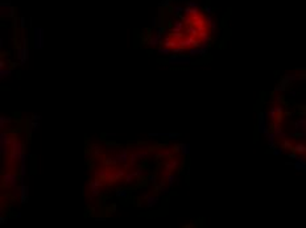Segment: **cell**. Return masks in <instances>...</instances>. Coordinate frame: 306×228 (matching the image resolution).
<instances>
[{
    "label": "cell",
    "mask_w": 306,
    "mask_h": 228,
    "mask_svg": "<svg viewBox=\"0 0 306 228\" xmlns=\"http://www.w3.org/2000/svg\"><path fill=\"white\" fill-rule=\"evenodd\" d=\"M17 182H20V177H18L17 172L13 170H7L3 173L1 175V187L3 188H13Z\"/></svg>",
    "instance_id": "obj_1"
},
{
    "label": "cell",
    "mask_w": 306,
    "mask_h": 228,
    "mask_svg": "<svg viewBox=\"0 0 306 228\" xmlns=\"http://www.w3.org/2000/svg\"><path fill=\"white\" fill-rule=\"evenodd\" d=\"M102 179H99V178H92V179L89 181V183H87V187H89L90 190V194L91 195H89V199H94L96 198V196L100 195V193H102Z\"/></svg>",
    "instance_id": "obj_2"
},
{
    "label": "cell",
    "mask_w": 306,
    "mask_h": 228,
    "mask_svg": "<svg viewBox=\"0 0 306 228\" xmlns=\"http://www.w3.org/2000/svg\"><path fill=\"white\" fill-rule=\"evenodd\" d=\"M32 46L34 49L44 48V30L41 28H34L32 33Z\"/></svg>",
    "instance_id": "obj_3"
},
{
    "label": "cell",
    "mask_w": 306,
    "mask_h": 228,
    "mask_svg": "<svg viewBox=\"0 0 306 228\" xmlns=\"http://www.w3.org/2000/svg\"><path fill=\"white\" fill-rule=\"evenodd\" d=\"M191 57L187 54V56H183V54H171L168 58V64L171 65H190L191 62Z\"/></svg>",
    "instance_id": "obj_4"
},
{
    "label": "cell",
    "mask_w": 306,
    "mask_h": 228,
    "mask_svg": "<svg viewBox=\"0 0 306 228\" xmlns=\"http://www.w3.org/2000/svg\"><path fill=\"white\" fill-rule=\"evenodd\" d=\"M18 187H20V202L21 203H26V202H28V194H29V187L28 186H25L24 185V183H20V186H18Z\"/></svg>",
    "instance_id": "obj_5"
},
{
    "label": "cell",
    "mask_w": 306,
    "mask_h": 228,
    "mask_svg": "<svg viewBox=\"0 0 306 228\" xmlns=\"http://www.w3.org/2000/svg\"><path fill=\"white\" fill-rule=\"evenodd\" d=\"M115 158H116V161L120 162V164H125V162L128 161L131 157H129L128 150H127V149H121V150L115 156Z\"/></svg>",
    "instance_id": "obj_6"
},
{
    "label": "cell",
    "mask_w": 306,
    "mask_h": 228,
    "mask_svg": "<svg viewBox=\"0 0 306 228\" xmlns=\"http://www.w3.org/2000/svg\"><path fill=\"white\" fill-rule=\"evenodd\" d=\"M178 166H179V161L178 160H174V158H170L168 162L165 164V172H173V170H176V169H178Z\"/></svg>",
    "instance_id": "obj_7"
},
{
    "label": "cell",
    "mask_w": 306,
    "mask_h": 228,
    "mask_svg": "<svg viewBox=\"0 0 306 228\" xmlns=\"http://www.w3.org/2000/svg\"><path fill=\"white\" fill-rule=\"evenodd\" d=\"M158 202V196L157 195H150L147 198V206L149 207V208H152L153 206H156Z\"/></svg>",
    "instance_id": "obj_8"
},
{
    "label": "cell",
    "mask_w": 306,
    "mask_h": 228,
    "mask_svg": "<svg viewBox=\"0 0 306 228\" xmlns=\"http://www.w3.org/2000/svg\"><path fill=\"white\" fill-rule=\"evenodd\" d=\"M161 137H168L169 140H177L178 137H181V133L178 132H171V133H161Z\"/></svg>",
    "instance_id": "obj_9"
},
{
    "label": "cell",
    "mask_w": 306,
    "mask_h": 228,
    "mask_svg": "<svg viewBox=\"0 0 306 228\" xmlns=\"http://www.w3.org/2000/svg\"><path fill=\"white\" fill-rule=\"evenodd\" d=\"M179 152L183 156H187L190 153V145L189 144H179Z\"/></svg>",
    "instance_id": "obj_10"
},
{
    "label": "cell",
    "mask_w": 306,
    "mask_h": 228,
    "mask_svg": "<svg viewBox=\"0 0 306 228\" xmlns=\"http://www.w3.org/2000/svg\"><path fill=\"white\" fill-rule=\"evenodd\" d=\"M148 44H149L150 46H157L158 44H161V37H158V36L156 35L154 37H152V38H150V40H149V42H148Z\"/></svg>",
    "instance_id": "obj_11"
},
{
    "label": "cell",
    "mask_w": 306,
    "mask_h": 228,
    "mask_svg": "<svg viewBox=\"0 0 306 228\" xmlns=\"http://www.w3.org/2000/svg\"><path fill=\"white\" fill-rule=\"evenodd\" d=\"M115 195L118 196V198H125V196L128 195V191H127L125 188H119V190L115 191Z\"/></svg>",
    "instance_id": "obj_12"
},
{
    "label": "cell",
    "mask_w": 306,
    "mask_h": 228,
    "mask_svg": "<svg viewBox=\"0 0 306 228\" xmlns=\"http://www.w3.org/2000/svg\"><path fill=\"white\" fill-rule=\"evenodd\" d=\"M12 70L11 69H0V79H4V78L9 77Z\"/></svg>",
    "instance_id": "obj_13"
},
{
    "label": "cell",
    "mask_w": 306,
    "mask_h": 228,
    "mask_svg": "<svg viewBox=\"0 0 306 228\" xmlns=\"http://www.w3.org/2000/svg\"><path fill=\"white\" fill-rule=\"evenodd\" d=\"M135 178H137V175L135 174V172H132V173H128V174L125 175V178H124V179H125L127 183H131V182H133Z\"/></svg>",
    "instance_id": "obj_14"
},
{
    "label": "cell",
    "mask_w": 306,
    "mask_h": 228,
    "mask_svg": "<svg viewBox=\"0 0 306 228\" xmlns=\"http://www.w3.org/2000/svg\"><path fill=\"white\" fill-rule=\"evenodd\" d=\"M11 117H5V116H1L0 117V128H1V129H4V124H8V123L11 121Z\"/></svg>",
    "instance_id": "obj_15"
},
{
    "label": "cell",
    "mask_w": 306,
    "mask_h": 228,
    "mask_svg": "<svg viewBox=\"0 0 306 228\" xmlns=\"http://www.w3.org/2000/svg\"><path fill=\"white\" fill-rule=\"evenodd\" d=\"M158 53L164 54V56H169V54L173 53V52H171V49H169V48H166V46H164V48H160V49H158Z\"/></svg>",
    "instance_id": "obj_16"
},
{
    "label": "cell",
    "mask_w": 306,
    "mask_h": 228,
    "mask_svg": "<svg viewBox=\"0 0 306 228\" xmlns=\"http://www.w3.org/2000/svg\"><path fill=\"white\" fill-rule=\"evenodd\" d=\"M29 127H30L32 129H37V128L40 127V124H38V121H34V120H33V121L29 123Z\"/></svg>",
    "instance_id": "obj_17"
},
{
    "label": "cell",
    "mask_w": 306,
    "mask_h": 228,
    "mask_svg": "<svg viewBox=\"0 0 306 228\" xmlns=\"http://www.w3.org/2000/svg\"><path fill=\"white\" fill-rule=\"evenodd\" d=\"M148 179H149V182H150V183H153V185H154V183L157 182V178H156V175H153V174H150L149 177H148Z\"/></svg>",
    "instance_id": "obj_18"
},
{
    "label": "cell",
    "mask_w": 306,
    "mask_h": 228,
    "mask_svg": "<svg viewBox=\"0 0 306 228\" xmlns=\"http://www.w3.org/2000/svg\"><path fill=\"white\" fill-rule=\"evenodd\" d=\"M7 222H8V217H7V216H4V215H1V216H0V224L4 225Z\"/></svg>",
    "instance_id": "obj_19"
},
{
    "label": "cell",
    "mask_w": 306,
    "mask_h": 228,
    "mask_svg": "<svg viewBox=\"0 0 306 228\" xmlns=\"http://www.w3.org/2000/svg\"><path fill=\"white\" fill-rule=\"evenodd\" d=\"M40 119H41V115H38V114H33V115H32V120H34V121H38Z\"/></svg>",
    "instance_id": "obj_20"
},
{
    "label": "cell",
    "mask_w": 306,
    "mask_h": 228,
    "mask_svg": "<svg viewBox=\"0 0 306 228\" xmlns=\"http://www.w3.org/2000/svg\"><path fill=\"white\" fill-rule=\"evenodd\" d=\"M148 136H149V137H161V133H153V132H150V133H148Z\"/></svg>",
    "instance_id": "obj_21"
},
{
    "label": "cell",
    "mask_w": 306,
    "mask_h": 228,
    "mask_svg": "<svg viewBox=\"0 0 306 228\" xmlns=\"http://www.w3.org/2000/svg\"><path fill=\"white\" fill-rule=\"evenodd\" d=\"M94 219L96 220V222H104L106 217L104 216H96V217H94Z\"/></svg>",
    "instance_id": "obj_22"
},
{
    "label": "cell",
    "mask_w": 306,
    "mask_h": 228,
    "mask_svg": "<svg viewBox=\"0 0 306 228\" xmlns=\"http://www.w3.org/2000/svg\"><path fill=\"white\" fill-rule=\"evenodd\" d=\"M20 24H21V29L25 28V19H20Z\"/></svg>",
    "instance_id": "obj_23"
},
{
    "label": "cell",
    "mask_w": 306,
    "mask_h": 228,
    "mask_svg": "<svg viewBox=\"0 0 306 228\" xmlns=\"http://www.w3.org/2000/svg\"><path fill=\"white\" fill-rule=\"evenodd\" d=\"M4 66H7V64H4V61H0V69H4Z\"/></svg>",
    "instance_id": "obj_24"
},
{
    "label": "cell",
    "mask_w": 306,
    "mask_h": 228,
    "mask_svg": "<svg viewBox=\"0 0 306 228\" xmlns=\"http://www.w3.org/2000/svg\"><path fill=\"white\" fill-rule=\"evenodd\" d=\"M15 67H17V64H16V62H13V64H11V67H9L11 70H12V69H15Z\"/></svg>",
    "instance_id": "obj_25"
},
{
    "label": "cell",
    "mask_w": 306,
    "mask_h": 228,
    "mask_svg": "<svg viewBox=\"0 0 306 228\" xmlns=\"http://www.w3.org/2000/svg\"><path fill=\"white\" fill-rule=\"evenodd\" d=\"M16 217H17V219H18V217H21V212H17V214H16Z\"/></svg>",
    "instance_id": "obj_26"
}]
</instances>
